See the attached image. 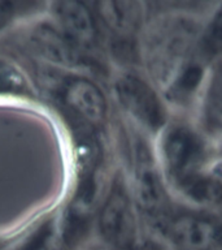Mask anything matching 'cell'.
Instances as JSON below:
<instances>
[{"label": "cell", "instance_id": "cell-16", "mask_svg": "<svg viewBox=\"0 0 222 250\" xmlns=\"http://www.w3.org/2000/svg\"><path fill=\"white\" fill-rule=\"evenodd\" d=\"M212 171H213L214 173H217V175L222 179V155L218 156L217 159L214 160L213 166H212Z\"/></svg>", "mask_w": 222, "mask_h": 250}, {"label": "cell", "instance_id": "cell-13", "mask_svg": "<svg viewBox=\"0 0 222 250\" xmlns=\"http://www.w3.org/2000/svg\"><path fill=\"white\" fill-rule=\"evenodd\" d=\"M27 89L26 80L15 64L0 59V94L18 95Z\"/></svg>", "mask_w": 222, "mask_h": 250}, {"label": "cell", "instance_id": "cell-15", "mask_svg": "<svg viewBox=\"0 0 222 250\" xmlns=\"http://www.w3.org/2000/svg\"><path fill=\"white\" fill-rule=\"evenodd\" d=\"M47 234L44 232L42 233L37 234L34 238H33V241H29L26 244H23L22 248H18V249L16 250H40L43 248V244L46 241Z\"/></svg>", "mask_w": 222, "mask_h": 250}, {"label": "cell", "instance_id": "cell-3", "mask_svg": "<svg viewBox=\"0 0 222 250\" xmlns=\"http://www.w3.org/2000/svg\"><path fill=\"white\" fill-rule=\"evenodd\" d=\"M146 229L160 250H222V214L174 202Z\"/></svg>", "mask_w": 222, "mask_h": 250}, {"label": "cell", "instance_id": "cell-1", "mask_svg": "<svg viewBox=\"0 0 222 250\" xmlns=\"http://www.w3.org/2000/svg\"><path fill=\"white\" fill-rule=\"evenodd\" d=\"M210 12L202 13L185 8V4L174 8L171 4L170 8L155 13L144 25L140 51L144 73L165 97L198 60L199 38Z\"/></svg>", "mask_w": 222, "mask_h": 250}, {"label": "cell", "instance_id": "cell-6", "mask_svg": "<svg viewBox=\"0 0 222 250\" xmlns=\"http://www.w3.org/2000/svg\"><path fill=\"white\" fill-rule=\"evenodd\" d=\"M101 237L112 250H147L152 241L126 179L117 177L99 214Z\"/></svg>", "mask_w": 222, "mask_h": 250}, {"label": "cell", "instance_id": "cell-4", "mask_svg": "<svg viewBox=\"0 0 222 250\" xmlns=\"http://www.w3.org/2000/svg\"><path fill=\"white\" fill-rule=\"evenodd\" d=\"M126 183L146 226L165 214L175 202L156 154L155 140L134 126L129 141Z\"/></svg>", "mask_w": 222, "mask_h": 250}, {"label": "cell", "instance_id": "cell-7", "mask_svg": "<svg viewBox=\"0 0 222 250\" xmlns=\"http://www.w3.org/2000/svg\"><path fill=\"white\" fill-rule=\"evenodd\" d=\"M188 116L214 145L222 141V58L206 66Z\"/></svg>", "mask_w": 222, "mask_h": 250}, {"label": "cell", "instance_id": "cell-18", "mask_svg": "<svg viewBox=\"0 0 222 250\" xmlns=\"http://www.w3.org/2000/svg\"><path fill=\"white\" fill-rule=\"evenodd\" d=\"M89 250H112L108 246H105V248H95V249H89Z\"/></svg>", "mask_w": 222, "mask_h": 250}, {"label": "cell", "instance_id": "cell-10", "mask_svg": "<svg viewBox=\"0 0 222 250\" xmlns=\"http://www.w3.org/2000/svg\"><path fill=\"white\" fill-rule=\"evenodd\" d=\"M101 16L113 31L122 37L142 33L146 19L144 3L139 1H105L100 3Z\"/></svg>", "mask_w": 222, "mask_h": 250}, {"label": "cell", "instance_id": "cell-14", "mask_svg": "<svg viewBox=\"0 0 222 250\" xmlns=\"http://www.w3.org/2000/svg\"><path fill=\"white\" fill-rule=\"evenodd\" d=\"M15 3L0 1V30L7 25L15 15Z\"/></svg>", "mask_w": 222, "mask_h": 250}, {"label": "cell", "instance_id": "cell-11", "mask_svg": "<svg viewBox=\"0 0 222 250\" xmlns=\"http://www.w3.org/2000/svg\"><path fill=\"white\" fill-rule=\"evenodd\" d=\"M222 58V3H217L206 17L196 48V59L208 66Z\"/></svg>", "mask_w": 222, "mask_h": 250}, {"label": "cell", "instance_id": "cell-17", "mask_svg": "<svg viewBox=\"0 0 222 250\" xmlns=\"http://www.w3.org/2000/svg\"><path fill=\"white\" fill-rule=\"evenodd\" d=\"M216 151H217V158L222 155V141H220V142L216 145Z\"/></svg>", "mask_w": 222, "mask_h": 250}, {"label": "cell", "instance_id": "cell-12", "mask_svg": "<svg viewBox=\"0 0 222 250\" xmlns=\"http://www.w3.org/2000/svg\"><path fill=\"white\" fill-rule=\"evenodd\" d=\"M37 43L43 54L51 60L62 64H70L77 60V50L74 48L75 44L58 33L43 30L37 37Z\"/></svg>", "mask_w": 222, "mask_h": 250}, {"label": "cell", "instance_id": "cell-9", "mask_svg": "<svg viewBox=\"0 0 222 250\" xmlns=\"http://www.w3.org/2000/svg\"><path fill=\"white\" fill-rule=\"evenodd\" d=\"M55 13L64 34L75 46H90L96 41V26L91 12L78 1H60Z\"/></svg>", "mask_w": 222, "mask_h": 250}, {"label": "cell", "instance_id": "cell-2", "mask_svg": "<svg viewBox=\"0 0 222 250\" xmlns=\"http://www.w3.org/2000/svg\"><path fill=\"white\" fill-rule=\"evenodd\" d=\"M156 154L169 190L208 171L217 159L216 145L188 115L174 113L167 126L156 137Z\"/></svg>", "mask_w": 222, "mask_h": 250}, {"label": "cell", "instance_id": "cell-5", "mask_svg": "<svg viewBox=\"0 0 222 250\" xmlns=\"http://www.w3.org/2000/svg\"><path fill=\"white\" fill-rule=\"evenodd\" d=\"M114 95L132 126L152 140H156L174 116L165 95L146 73L126 70L118 74Z\"/></svg>", "mask_w": 222, "mask_h": 250}, {"label": "cell", "instance_id": "cell-8", "mask_svg": "<svg viewBox=\"0 0 222 250\" xmlns=\"http://www.w3.org/2000/svg\"><path fill=\"white\" fill-rule=\"evenodd\" d=\"M62 101L72 113L91 126L100 125L107 116V99L93 82L72 78L62 90Z\"/></svg>", "mask_w": 222, "mask_h": 250}]
</instances>
